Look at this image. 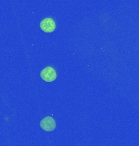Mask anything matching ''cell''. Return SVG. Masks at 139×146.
<instances>
[{"label": "cell", "mask_w": 139, "mask_h": 146, "mask_svg": "<svg viewBox=\"0 0 139 146\" xmlns=\"http://www.w3.org/2000/svg\"><path fill=\"white\" fill-rule=\"evenodd\" d=\"M40 28L45 33H52L55 29V22L52 18H45L41 21Z\"/></svg>", "instance_id": "3957f363"}, {"label": "cell", "mask_w": 139, "mask_h": 146, "mask_svg": "<svg viewBox=\"0 0 139 146\" xmlns=\"http://www.w3.org/2000/svg\"><path fill=\"white\" fill-rule=\"evenodd\" d=\"M41 78L46 82H52L55 80L57 77V74L55 70L52 67H46L44 68L40 73Z\"/></svg>", "instance_id": "6da1fadb"}, {"label": "cell", "mask_w": 139, "mask_h": 146, "mask_svg": "<svg viewBox=\"0 0 139 146\" xmlns=\"http://www.w3.org/2000/svg\"><path fill=\"white\" fill-rule=\"evenodd\" d=\"M40 127L46 131H52L56 127V123L51 116H46L41 120Z\"/></svg>", "instance_id": "7a4b0ae2"}]
</instances>
